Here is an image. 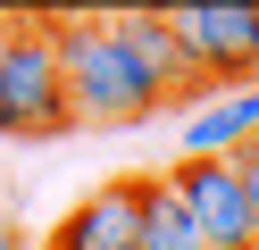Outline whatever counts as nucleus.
Listing matches in <instances>:
<instances>
[{
	"instance_id": "obj_1",
	"label": "nucleus",
	"mask_w": 259,
	"mask_h": 250,
	"mask_svg": "<svg viewBox=\"0 0 259 250\" xmlns=\"http://www.w3.org/2000/svg\"><path fill=\"white\" fill-rule=\"evenodd\" d=\"M51 42H59V75H67V109L84 125H134L159 109V83L117 42V17H51Z\"/></svg>"
},
{
	"instance_id": "obj_2",
	"label": "nucleus",
	"mask_w": 259,
	"mask_h": 250,
	"mask_svg": "<svg viewBox=\"0 0 259 250\" xmlns=\"http://www.w3.org/2000/svg\"><path fill=\"white\" fill-rule=\"evenodd\" d=\"M67 75H59V42L51 17H9L0 25V133L42 142V133H67Z\"/></svg>"
},
{
	"instance_id": "obj_3",
	"label": "nucleus",
	"mask_w": 259,
	"mask_h": 250,
	"mask_svg": "<svg viewBox=\"0 0 259 250\" xmlns=\"http://www.w3.org/2000/svg\"><path fill=\"white\" fill-rule=\"evenodd\" d=\"M176 17V42L184 59L201 67V83H259V9L251 0H192V9H167Z\"/></svg>"
},
{
	"instance_id": "obj_4",
	"label": "nucleus",
	"mask_w": 259,
	"mask_h": 250,
	"mask_svg": "<svg viewBox=\"0 0 259 250\" xmlns=\"http://www.w3.org/2000/svg\"><path fill=\"white\" fill-rule=\"evenodd\" d=\"M167 183H176V200H184V217L201 225L209 250H259L234 159H184V167H167Z\"/></svg>"
},
{
	"instance_id": "obj_5",
	"label": "nucleus",
	"mask_w": 259,
	"mask_h": 250,
	"mask_svg": "<svg viewBox=\"0 0 259 250\" xmlns=\"http://www.w3.org/2000/svg\"><path fill=\"white\" fill-rule=\"evenodd\" d=\"M42 250H142V175H109L101 192H84Z\"/></svg>"
},
{
	"instance_id": "obj_6",
	"label": "nucleus",
	"mask_w": 259,
	"mask_h": 250,
	"mask_svg": "<svg viewBox=\"0 0 259 250\" xmlns=\"http://www.w3.org/2000/svg\"><path fill=\"white\" fill-rule=\"evenodd\" d=\"M117 42L142 59V75L159 83V100L201 92V67L184 59V42H176V17H167V9H117Z\"/></svg>"
},
{
	"instance_id": "obj_7",
	"label": "nucleus",
	"mask_w": 259,
	"mask_h": 250,
	"mask_svg": "<svg viewBox=\"0 0 259 250\" xmlns=\"http://www.w3.org/2000/svg\"><path fill=\"white\" fill-rule=\"evenodd\" d=\"M251 142H259V83L209 92L201 109L184 117V159H242Z\"/></svg>"
},
{
	"instance_id": "obj_8",
	"label": "nucleus",
	"mask_w": 259,
	"mask_h": 250,
	"mask_svg": "<svg viewBox=\"0 0 259 250\" xmlns=\"http://www.w3.org/2000/svg\"><path fill=\"white\" fill-rule=\"evenodd\" d=\"M142 250H209L167 175H142Z\"/></svg>"
},
{
	"instance_id": "obj_9",
	"label": "nucleus",
	"mask_w": 259,
	"mask_h": 250,
	"mask_svg": "<svg viewBox=\"0 0 259 250\" xmlns=\"http://www.w3.org/2000/svg\"><path fill=\"white\" fill-rule=\"evenodd\" d=\"M234 175H242V200H251V233H259V142L234 159Z\"/></svg>"
},
{
	"instance_id": "obj_10",
	"label": "nucleus",
	"mask_w": 259,
	"mask_h": 250,
	"mask_svg": "<svg viewBox=\"0 0 259 250\" xmlns=\"http://www.w3.org/2000/svg\"><path fill=\"white\" fill-rule=\"evenodd\" d=\"M0 250H17V233H0Z\"/></svg>"
}]
</instances>
